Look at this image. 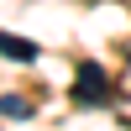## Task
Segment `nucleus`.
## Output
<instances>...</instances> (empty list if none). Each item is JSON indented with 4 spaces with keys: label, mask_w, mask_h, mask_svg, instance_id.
<instances>
[{
    "label": "nucleus",
    "mask_w": 131,
    "mask_h": 131,
    "mask_svg": "<svg viewBox=\"0 0 131 131\" xmlns=\"http://www.w3.org/2000/svg\"><path fill=\"white\" fill-rule=\"evenodd\" d=\"M73 100H79V105H105V100H115V89H110V79H105L100 63H79V73H73Z\"/></svg>",
    "instance_id": "1"
},
{
    "label": "nucleus",
    "mask_w": 131,
    "mask_h": 131,
    "mask_svg": "<svg viewBox=\"0 0 131 131\" xmlns=\"http://www.w3.org/2000/svg\"><path fill=\"white\" fill-rule=\"evenodd\" d=\"M0 58H16V63H37L42 47L31 37H16V31H0Z\"/></svg>",
    "instance_id": "2"
},
{
    "label": "nucleus",
    "mask_w": 131,
    "mask_h": 131,
    "mask_svg": "<svg viewBox=\"0 0 131 131\" xmlns=\"http://www.w3.org/2000/svg\"><path fill=\"white\" fill-rule=\"evenodd\" d=\"M0 115H5V121H26V115H31V100H21V94H0Z\"/></svg>",
    "instance_id": "3"
}]
</instances>
